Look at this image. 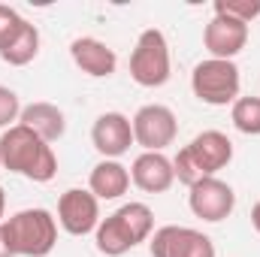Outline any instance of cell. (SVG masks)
Masks as SVG:
<instances>
[{
	"label": "cell",
	"instance_id": "obj_1",
	"mask_svg": "<svg viewBox=\"0 0 260 257\" xmlns=\"http://www.w3.org/2000/svg\"><path fill=\"white\" fill-rule=\"evenodd\" d=\"M0 167L30 182H52L58 176V157L49 142L24 124H12L0 136Z\"/></svg>",
	"mask_w": 260,
	"mask_h": 257
},
{
	"label": "cell",
	"instance_id": "obj_2",
	"mask_svg": "<svg viewBox=\"0 0 260 257\" xmlns=\"http://www.w3.org/2000/svg\"><path fill=\"white\" fill-rule=\"evenodd\" d=\"M154 230V212L145 203H124L109 218H103L94 230L97 251L106 257H121L139 242H145Z\"/></svg>",
	"mask_w": 260,
	"mask_h": 257
},
{
	"label": "cell",
	"instance_id": "obj_3",
	"mask_svg": "<svg viewBox=\"0 0 260 257\" xmlns=\"http://www.w3.org/2000/svg\"><path fill=\"white\" fill-rule=\"evenodd\" d=\"M230 160H233L230 136L221 133V130H203L185 148H179V154L173 157V173L182 185L191 188L200 179H209V176L221 173Z\"/></svg>",
	"mask_w": 260,
	"mask_h": 257
},
{
	"label": "cell",
	"instance_id": "obj_4",
	"mask_svg": "<svg viewBox=\"0 0 260 257\" xmlns=\"http://www.w3.org/2000/svg\"><path fill=\"white\" fill-rule=\"evenodd\" d=\"M15 257H46L58 242V221L49 209H21L0 224Z\"/></svg>",
	"mask_w": 260,
	"mask_h": 257
},
{
	"label": "cell",
	"instance_id": "obj_5",
	"mask_svg": "<svg viewBox=\"0 0 260 257\" xmlns=\"http://www.w3.org/2000/svg\"><path fill=\"white\" fill-rule=\"evenodd\" d=\"M130 76L142 88H160L170 82V46L154 27L142 30L130 52Z\"/></svg>",
	"mask_w": 260,
	"mask_h": 257
},
{
	"label": "cell",
	"instance_id": "obj_6",
	"mask_svg": "<svg viewBox=\"0 0 260 257\" xmlns=\"http://www.w3.org/2000/svg\"><path fill=\"white\" fill-rule=\"evenodd\" d=\"M194 97L209 106H227L239 100V67L233 61H200L191 73Z\"/></svg>",
	"mask_w": 260,
	"mask_h": 257
},
{
	"label": "cell",
	"instance_id": "obj_7",
	"mask_svg": "<svg viewBox=\"0 0 260 257\" xmlns=\"http://www.w3.org/2000/svg\"><path fill=\"white\" fill-rule=\"evenodd\" d=\"M130 124H133V142L142 145L145 151H164L167 145L176 142V133H179L176 112L170 106H160V103L142 106Z\"/></svg>",
	"mask_w": 260,
	"mask_h": 257
},
{
	"label": "cell",
	"instance_id": "obj_8",
	"mask_svg": "<svg viewBox=\"0 0 260 257\" xmlns=\"http://www.w3.org/2000/svg\"><path fill=\"white\" fill-rule=\"evenodd\" d=\"M148 251H151V257H215V245L200 230L167 224V227L154 230Z\"/></svg>",
	"mask_w": 260,
	"mask_h": 257
},
{
	"label": "cell",
	"instance_id": "obj_9",
	"mask_svg": "<svg viewBox=\"0 0 260 257\" xmlns=\"http://www.w3.org/2000/svg\"><path fill=\"white\" fill-rule=\"evenodd\" d=\"M188 206L197 218L209 221V224H218L224 218H230V212L236 209V194L227 182H221L218 176H209V179H200L197 185L188 188Z\"/></svg>",
	"mask_w": 260,
	"mask_h": 257
},
{
	"label": "cell",
	"instance_id": "obj_10",
	"mask_svg": "<svg viewBox=\"0 0 260 257\" xmlns=\"http://www.w3.org/2000/svg\"><path fill=\"white\" fill-rule=\"evenodd\" d=\"M58 221L70 236H85L100 224V200L91 191L70 188L58 200Z\"/></svg>",
	"mask_w": 260,
	"mask_h": 257
},
{
	"label": "cell",
	"instance_id": "obj_11",
	"mask_svg": "<svg viewBox=\"0 0 260 257\" xmlns=\"http://www.w3.org/2000/svg\"><path fill=\"white\" fill-rule=\"evenodd\" d=\"M245 43H248V24L227 15H215L203 30V46L218 61H233L245 49Z\"/></svg>",
	"mask_w": 260,
	"mask_h": 257
},
{
	"label": "cell",
	"instance_id": "obj_12",
	"mask_svg": "<svg viewBox=\"0 0 260 257\" xmlns=\"http://www.w3.org/2000/svg\"><path fill=\"white\" fill-rule=\"evenodd\" d=\"M91 142L94 148L103 154V160H118L121 154H127L133 145V124L127 115L121 112H103L94 127H91Z\"/></svg>",
	"mask_w": 260,
	"mask_h": 257
},
{
	"label": "cell",
	"instance_id": "obj_13",
	"mask_svg": "<svg viewBox=\"0 0 260 257\" xmlns=\"http://www.w3.org/2000/svg\"><path fill=\"white\" fill-rule=\"evenodd\" d=\"M130 182L145 194H164L173 188V160L164 151H142L130 167Z\"/></svg>",
	"mask_w": 260,
	"mask_h": 257
},
{
	"label": "cell",
	"instance_id": "obj_14",
	"mask_svg": "<svg viewBox=\"0 0 260 257\" xmlns=\"http://www.w3.org/2000/svg\"><path fill=\"white\" fill-rule=\"evenodd\" d=\"M70 55H73V61H76V67H79L82 73H88V76H94V79L112 76L115 67H118L115 52H112L106 43L94 40V37H79V40H73Z\"/></svg>",
	"mask_w": 260,
	"mask_h": 257
},
{
	"label": "cell",
	"instance_id": "obj_15",
	"mask_svg": "<svg viewBox=\"0 0 260 257\" xmlns=\"http://www.w3.org/2000/svg\"><path fill=\"white\" fill-rule=\"evenodd\" d=\"M18 124H24V127H30L43 142H58L61 136H64L67 130V118L64 112L55 106V103H30V106H24L21 109V118H18Z\"/></svg>",
	"mask_w": 260,
	"mask_h": 257
},
{
	"label": "cell",
	"instance_id": "obj_16",
	"mask_svg": "<svg viewBox=\"0 0 260 257\" xmlns=\"http://www.w3.org/2000/svg\"><path fill=\"white\" fill-rule=\"evenodd\" d=\"M130 188V170L118 160H100L88 176V191L97 200H118Z\"/></svg>",
	"mask_w": 260,
	"mask_h": 257
},
{
	"label": "cell",
	"instance_id": "obj_17",
	"mask_svg": "<svg viewBox=\"0 0 260 257\" xmlns=\"http://www.w3.org/2000/svg\"><path fill=\"white\" fill-rule=\"evenodd\" d=\"M37 52H40V30H37L30 21H24V24L18 27V34L0 49V58L9 67H24L37 58Z\"/></svg>",
	"mask_w": 260,
	"mask_h": 257
},
{
	"label": "cell",
	"instance_id": "obj_18",
	"mask_svg": "<svg viewBox=\"0 0 260 257\" xmlns=\"http://www.w3.org/2000/svg\"><path fill=\"white\" fill-rule=\"evenodd\" d=\"M233 127L245 136H260V97H239L230 109Z\"/></svg>",
	"mask_w": 260,
	"mask_h": 257
},
{
	"label": "cell",
	"instance_id": "obj_19",
	"mask_svg": "<svg viewBox=\"0 0 260 257\" xmlns=\"http://www.w3.org/2000/svg\"><path fill=\"white\" fill-rule=\"evenodd\" d=\"M215 15H227L248 24L260 15V0H215Z\"/></svg>",
	"mask_w": 260,
	"mask_h": 257
},
{
	"label": "cell",
	"instance_id": "obj_20",
	"mask_svg": "<svg viewBox=\"0 0 260 257\" xmlns=\"http://www.w3.org/2000/svg\"><path fill=\"white\" fill-rule=\"evenodd\" d=\"M21 118V103H18V94L6 85H0V127H12V121Z\"/></svg>",
	"mask_w": 260,
	"mask_h": 257
},
{
	"label": "cell",
	"instance_id": "obj_21",
	"mask_svg": "<svg viewBox=\"0 0 260 257\" xmlns=\"http://www.w3.org/2000/svg\"><path fill=\"white\" fill-rule=\"evenodd\" d=\"M21 24H24V18H21L12 6H3V3H0V49H3L15 34H18V27H21Z\"/></svg>",
	"mask_w": 260,
	"mask_h": 257
},
{
	"label": "cell",
	"instance_id": "obj_22",
	"mask_svg": "<svg viewBox=\"0 0 260 257\" xmlns=\"http://www.w3.org/2000/svg\"><path fill=\"white\" fill-rule=\"evenodd\" d=\"M251 224H254V230L260 233V203L254 206V209H251Z\"/></svg>",
	"mask_w": 260,
	"mask_h": 257
},
{
	"label": "cell",
	"instance_id": "obj_23",
	"mask_svg": "<svg viewBox=\"0 0 260 257\" xmlns=\"http://www.w3.org/2000/svg\"><path fill=\"white\" fill-rule=\"evenodd\" d=\"M0 257H15L9 251V245H6V239H3V230H0Z\"/></svg>",
	"mask_w": 260,
	"mask_h": 257
},
{
	"label": "cell",
	"instance_id": "obj_24",
	"mask_svg": "<svg viewBox=\"0 0 260 257\" xmlns=\"http://www.w3.org/2000/svg\"><path fill=\"white\" fill-rule=\"evenodd\" d=\"M3 215H6V194L0 188V224H3Z\"/></svg>",
	"mask_w": 260,
	"mask_h": 257
}]
</instances>
